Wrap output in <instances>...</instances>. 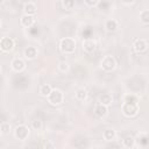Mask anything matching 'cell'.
Returning <instances> with one entry per match:
<instances>
[{"label": "cell", "instance_id": "obj_29", "mask_svg": "<svg viewBox=\"0 0 149 149\" xmlns=\"http://www.w3.org/2000/svg\"><path fill=\"white\" fill-rule=\"evenodd\" d=\"M120 146H122V144H114V143L108 144V147H120Z\"/></svg>", "mask_w": 149, "mask_h": 149}, {"label": "cell", "instance_id": "obj_13", "mask_svg": "<svg viewBox=\"0 0 149 149\" xmlns=\"http://www.w3.org/2000/svg\"><path fill=\"white\" fill-rule=\"evenodd\" d=\"M102 137L107 142H113L115 140V137H116V132L113 128H106L102 132Z\"/></svg>", "mask_w": 149, "mask_h": 149}, {"label": "cell", "instance_id": "obj_27", "mask_svg": "<svg viewBox=\"0 0 149 149\" xmlns=\"http://www.w3.org/2000/svg\"><path fill=\"white\" fill-rule=\"evenodd\" d=\"M121 2L123 5H126V6H130V5H133L135 2V0H121Z\"/></svg>", "mask_w": 149, "mask_h": 149}, {"label": "cell", "instance_id": "obj_20", "mask_svg": "<svg viewBox=\"0 0 149 149\" xmlns=\"http://www.w3.org/2000/svg\"><path fill=\"white\" fill-rule=\"evenodd\" d=\"M10 130H12V127H10L9 122H6V121L1 122V125H0V133H1V135H7V134L10 133Z\"/></svg>", "mask_w": 149, "mask_h": 149}, {"label": "cell", "instance_id": "obj_16", "mask_svg": "<svg viewBox=\"0 0 149 149\" xmlns=\"http://www.w3.org/2000/svg\"><path fill=\"white\" fill-rule=\"evenodd\" d=\"M98 101L100 102V104H102V105H106V106H109V105H112V102H113V97L109 94V93H101L99 97H98Z\"/></svg>", "mask_w": 149, "mask_h": 149}, {"label": "cell", "instance_id": "obj_4", "mask_svg": "<svg viewBox=\"0 0 149 149\" xmlns=\"http://www.w3.org/2000/svg\"><path fill=\"white\" fill-rule=\"evenodd\" d=\"M100 68L105 71V72H112L115 70L116 68V61L113 56L111 55H107V56H104L101 62H100Z\"/></svg>", "mask_w": 149, "mask_h": 149}, {"label": "cell", "instance_id": "obj_14", "mask_svg": "<svg viewBox=\"0 0 149 149\" xmlns=\"http://www.w3.org/2000/svg\"><path fill=\"white\" fill-rule=\"evenodd\" d=\"M23 13L28 15H35L37 13V6L34 2H26L23 6Z\"/></svg>", "mask_w": 149, "mask_h": 149}, {"label": "cell", "instance_id": "obj_12", "mask_svg": "<svg viewBox=\"0 0 149 149\" xmlns=\"http://www.w3.org/2000/svg\"><path fill=\"white\" fill-rule=\"evenodd\" d=\"M107 113H108V106L102 105V104H100V102L95 105V107H94V114H95L97 116L104 118V116L107 115Z\"/></svg>", "mask_w": 149, "mask_h": 149}, {"label": "cell", "instance_id": "obj_3", "mask_svg": "<svg viewBox=\"0 0 149 149\" xmlns=\"http://www.w3.org/2000/svg\"><path fill=\"white\" fill-rule=\"evenodd\" d=\"M47 100L52 106H59L64 102V93L58 88H52L51 93L47 97Z\"/></svg>", "mask_w": 149, "mask_h": 149}, {"label": "cell", "instance_id": "obj_1", "mask_svg": "<svg viewBox=\"0 0 149 149\" xmlns=\"http://www.w3.org/2000/svg\"><path fill=\"white\" fill-rule=\"evenodd\" d=\"M121 112L126 118H134L140 112V105L139 102L123 101L121 105Z\"/></svg>", "mask_w": 149, "mask_h": 149}, {"label": "cell", "instance_id": "obj_6", "mask_svg": "<svg viewBox=\"0 0 149 149\" xmlns=\"http://www.w3.org/2000/svg\"><path fill=\"white\" fill-rule=\"evenodd\" d=\"M15 47V41L9 36H3L0 40V49L2 52H10Z\"/></svg>", "mask_w": 149, "mask_h": 149}, {"label": "cell", "instance_id": "obj_2", "mask_svg": "<svg viewBox=\"0 0 149 149\" xmlns=\"http://www.w3.org/2000/svg\"><path fill=\"white\" fill-rule=\"evenodd\" d=\"M59 50L63 54H73L76 50V41L72 37H64L59 41Z\"/></svg>", "mask_w": 149, "mask_h": 149}, {"label": "cell", "instance_id": "obj_17", "mask_svg": "<svg viewBox=\"0 0 149 149\" xmlns=\"http://www.w3.org/2000/svg\"><path fill=\"white\" fill-rule=\"evenodd\" d=\"M74 97H76V99L78 101H85L87 99V97H88V93H87V91L85 88H78L76 91V93H74Z\"/></svg>", "mask_w": 149, "mask_h": 149}, {"label": "cell", "instance_id": "obj_26", "mask_svg": "<svg viewBox=\"0 0 149 149\" xmlns=\"http://www.w3.org/2000/svg\"><path fill=\"white\" fill-rule=\"evenodd\" d=\"M84 3L87 7H95L99 3V0H84Z\"/></svg>", "mask_w": 149, "mask_h": 149}, {"label": "cell", "instance_id": "obj_10", "mask_svg": "<svg viewBox=\"0 0 149 149\" xmlns=\"http://www.w3.org/2000/svg\"><path fill=\"white\" fill-rule=\"evenodd\" d=\"M37 55H38V51H37V48H36V47L29 45V47H27V48L23 50V56H24V58L28 59V61L35 59V58L37 57Z\"/></svg>", "mask_w": 149, "mask_h": 149}, {"label": "cell", "instance_id": "obj_24", "mask_svg": "<svg viewBox=\"0 0 149 149\" xmlns=\"http://www.w3.org/2000/svg\"><path fill=\"white\" fill-rule=\"evenodd\" d=\"M123 101H129V102H139V97L132 93H128L123 97Z\"/></svg>", "mask_w": 149, "mask_h": 149}, {"label": "cell", "instance_id": "obj_25", "mask_svg": "<svg viewBox=\"0 0 149 149\" xmlns=\"http://www.w3.org/2000/svg\"><path fill=\"white\" fill-rule=\"evenodd\" d=\"M63 7L66 10H71L74 7V0H63Z\"/></svg>", "mask_w": 149, "mask_h": 149}, {"label": "cell", "instance_id": "obj_21", "mask_svg": "<svg viewBox=\"0 0 149 149\" xmlns=\"http://www.w3.org/2000/svg\"><path fill=\"white\" fill-rule=\"evenodd\" d=\"M140 21L143 24H149V9H143L140 13Z\"/></svg>", "mask_w": 149, "mask_h": 149}, {"label": "cell", "instance_id": "obj_9", "mask_svg": "<svg viewBox=\"0 0 149 149\" xmlns=\"http://www.w3.org/2000/svg\"><path fill=\"white\" fill-rule=\"evenodd\" d=\"M83 50L86 52V54H92L97 49V42L93 40V38H86L83 41Z\"/></svg>", "mask_w": 149, "mask_h": 149}, {"label": "cell", "instance_id": "obj_5", "mask_svg": "<svg viewBox=\"0 0 149 149\" xmlns=\"http://www.w3.org/2000/svg\"><path fill=\"white\" fill-rule=\"evenodd\" d=\"M29 134H30V129L26 125H19L14 129V136L19 141H26L29 137Z\"/></svg>", "mask_w": 149, "mask_h": 149}, {"label": "cell", "instance_id": "obj_8", "mask_svg": "<svg viewBox=\"0 0 149 149\" xmlns=\"http://www.w3.org/2000/svg\"><path fill=\"white\" fill-rule=\"evenodd\" d=\"M133 49L135 52L137 54H141V52H144L147 49H148V42L144 40V38H137L134 41L133 43Z\"/></svg>", "mask_w": 149, "mask_h": 149}, {"label": "cell", "instance_id": "obj_11", "mask_svg": "<svg viewBox=\"0 0 149 149\" xmlns=\"http://www.w3.org/2000/svg\"><path fill=\"white\" fill-rule=\"evenodd\" d=\"M35 23V17L34 15H28V14H23L20 19V24L24 28H30L33 24Z\"/></svg>", "mask_w": 149, "mask_h": 149}, {"label": "cell", "instance_id": "obj_19", "mask_svg": "<svg viewBox=\"0 0 149 149\" xmlns=\"http://www.w3.org/2000/svg\"><path fill=\"white\" fill-rule=\"evenodd\" d=\"M122 147L125 148H134L135 147V139L133 136H126L123 140H122Z\"/></svg>", "mask_w": 149, "mask_h": 149}, {"label": "cell", "instance_id": "obj_7", "mask_svg": "<svg viewBox=\"0 0 149 149\" xmlns=\"http://www.w3.org/2000/svg\"><path fill=\"white\" fill-rule=\"evenodd\" d=\"M10 68L14 72L20 73L26 69V62H24V59H22L20 57H14L10 62Z\"/></svg>", "mask_w": 149, "mask_h": 149}, {"label": "cell", "instance_id": "obj_28", "mask_svg": "<svg viewBox=\"0 0 149 149\" xmlns=\"http://www.w3.org/2000/svg\"><path fill=\"white\" fill-rule=\"evenodd\" d=\"M44 148H55V144L51 143V142H47V143L44 144Z\"/></svg>", "mask_w": 149, "mask_h": 149}, {"label": "cell", "instance_id": "obj_22", "mask_svg": "<svg viewBox=\"0 0 149 149\" xmlns=\"http://www.w3.org/2000/svg\"><path fill=\"white\" fill-rule=\"evenodd\" d=\"M69 68H70V65H69V63H68V62H65V61L59 62V63H58V65H57L58 71H59V72H62V73L68 72V71H69Z\"/></svg>", "mask_w": 149, "mask_h": 149}, {"label": "cell", "instance_id": "obj_15", "mask_svg": "<svg viewBox=\"0 0 149 149\" xmlns=\"http://www.w3.org/2000/svg\"><path fill=\"white\" fill-rule=\"evenodd\" d=\"M118 28H119V22H118L115 19L106 20V22H105V29H106L107 31L113 33V31H115Z\"/></svg>", "mask_w": 149, "mask_h": 149}, {"label": "cell", "instance_id": "obj_23", "mask_svg": "<svg viewBox=\"0 0 149 149\" xmlns=\"http://www.w3.org/2000/svg\"><path fill=\"white\" fill-rule=\"evenodd\" d=\"M31 128L34 130H41L43 128V122L41 119H35L33 122H31Z\"/></svg>", "mask_w": 149, "mask_h": 149}, {"label": "cell", "instance_id": "obj_18", "mask_svg": "<svg viewBox=\"0 0 149 149\" xmlns=\"http://www.w3.org/2000/svg\"><path fill=\"white\" fill-rule=\"evenodd\" d=\"M51 91H52V87H51L49 84H43V85H41V86H40L38 93H40L42 97L47 98V97H48V95L51 93Z\"/></svg>", "mask_w": 149, "mask_h": 149}]
</instances>
